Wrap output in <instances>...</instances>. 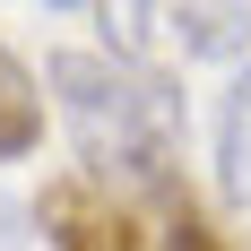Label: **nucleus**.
Instances as JSON below:
<instances>
[{"label": "nucleus", "mask_w": 251, "mask_h": 251, "mask_svg": "<svg viewBox=\"0 0 251 251\" xmlns=\"http://www.w3.org/2000/svg\"><path fill=\"white\" fill-rule=\"evenodd\" d=\"M35 139H44V96H35L26 61H18L9 44H0V165L35 156Z\"/></svg>", "instance_id": "3"}, {"label": "nucleus", "mask_w": 251, "mask_h": 251, "mask_svg": "<svg viewBox=\"0 0 251 251\" xmlns=\"http://www.w3.org/2000/svg\"><path fill=\"white\" fill-rule=\"evenodd\" d=\"M35 217H44V243L52 251H156L148 226H139V208H130L122 191L87 182V174H61Z\"/></svg>", "instance_id": "2"}, {"label": "nucleus", "mask_w": 251, "mask_h": 251, "mask_svg": "<svg viewBox=\"0 0 251 251\" xmlns=\"http://www.w3.org/2000/svg\"><path fill=\"white\" fill-rule=\"evenodd\" d=\"M52 96L70 113L78 165L104 191H165L174 200L182 165V96L165 70L113 61V52H61L52 61Z\"/></svg>", "instance_id": "1"}, {"label": "nucleus", "mask_w": 251, "mask_h": 251, "mask_svg": "<svg viewBox=\"0 0 251 251\" xmlns=\"http://www.w3.org/2000/svg\"><path fill=\"white\" fill-rule=\"evenodd\" d=\"M165 251H226V243H217V234H208L200 217H191V200H174V226H165Z\"/></svg>", "instance_id": "5"}, {"label": "nucleus", "mask_w": 251, "mask_h": 251, "mask_svg": "<svg viewBox=\"0 0 251 251\" xmlns=\"http://www.w3.org/2000/svg\"><path fill=\"white\" fill-rule=\"evenodd\" d=\"M217 182H226L234 200H251V70L234 78L226 113H217Z\"/></svg>", "instance_id": "4"}, {"label": "nucleus", "mask_w": 251, "mask_h": 251, "mask_svg": "<svg viewBox=\"0 0 251 251\" xmlns=\"http://www.w3.org/2000/svg\"><path fill=\"white\" fill-rule=\"evenodd\" d=\"M18 226H26V208L9 200V191H0V243H18Z\"/></svg>", "instance_id": "6"}]
</instances>
